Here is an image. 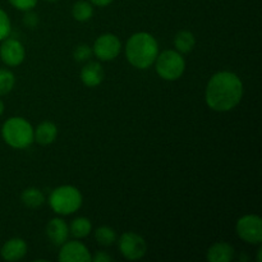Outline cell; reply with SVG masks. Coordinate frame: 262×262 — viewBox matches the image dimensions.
<instances>
[{"label": "cell", "mask_w": 262, "mask_h": 262, "mask_svg": "<svg viewBox=\"0 0 262 262\" xmlns=\"http://www.w3.org/2000/svg\"><path fill=\"white\" fill-rule=\"evenodd\" d=\"M243 84L232 72H219L210 78L206 86V102L215 112H229L241 102Z\"/></svg>", "instance_id": "cell-1"}, {"label": "cell", "mask_w": 262, "mask_h": 262, "mask_svg": "<svg viewBox=\"0 0 262 262\" xmlns=\"http://www.w3.org/2000/svg\"><path fill=\"white\" fill-rule=\"evenodd\" d=\"M128 61L138 69H147L159 55V46L155 37L147 32H137L130 36L125 45Z\"/></svg>", "instance_id": "cell-2"}, {"label": "cell", "mask_w": 262, "mask_h": 262, "mask_svg": "<svg viewBox=\"0 0 262 262\" xmlns=\"http://www.w3.org/2000/svg\"><path fill=\"white\" fill-rule=\"evenodd\" d=\"M2 136L13 148H27L35 141L32 125L20 117L9 118L3 124Z\"/></svg>", "instance_id": "cell-3"}, {"label": "cell", "mask_w": 262, "mask_h": 262, "mask_svg": "<svg viewBox=\"0 0 262 262\" xmlns=\"http://www.w3.org/2000/svg\"><path fill=\"white\" fill-rule=\"evenodd\" d=\"M50 206L56 214L69 215L76 212L82 205V194L76 187L61 186L50 194Z\"/></svg>", "instance_id": "cell-4"}, {"label": "cell", "mask_w": 262, "mask_h": 262, "mask_svg": "<svg viewBox=\"0 0 262 262\" xmlns=\"http://www.w3.org/2000/svg\"><path fill=\"white\" fill-rule=\"evenodd\" d=\"M155 67L161 78L165 81H176L184 73L186 61L178 51L165 50L156 56Z\"/></svg>", "instance_id": "cell-5"}, {"label": "cell", "mask_w": 262, "mask_h": 262, "mask_svg": "<svg viewBox=\"0 0 262 262\" xmlns=\"http://www.w3.org/2000/svg\"><path fill=\"white\" fill-rule=\"evenodd\" d=\"M237 234L241 239L251 245L262 242V222L257 215H246L237 222Z\"/></svg>", "instance_id": "cell-6"}, {"label": "cell", "mask_w": 262, "mask_h": 262, "mask_svg": "<svg viewBox=\"0 0 262 262\" xmlns=\"http://www.w3.org/2000/svg\"><path fill=\"white\" fill-rule=\"evenodd\" d=\"M119 250L127 260H140L146 255L147 243L137 233L125 232L119 238Z\"/></svg>", "instance_id": "cell-7"}, {"label": "cell", "mask_w": 262, "mask_h": 262, "mask_svg": "<svg viewBox=\"0 0 262 262\" xmlns=\"http://www.w3.org/2000/svg\"><path fill=\"white\" fill-rule=\"evenodd\" d=\"M120 48H122V43L117 36L113 33H105L95 41L92 51L100 60L109 61L119 55Z\"/></svg>", "instance_id": "cell-8"}, {"label": "cell", "mask_w": 262, "mask_h": 262, "mask_svg": "<svg viewBox=\"0 0 262 262\" xmlns=\"http://www.w3.org/2000/svg\"><path fill=\"white\" fill-rule=\"evenodd\" d=\"M26 51L22 43L15 38H4L0 46V58L7 66L17 67L25 60Z\"/></svg>", "instance_id": "cell-9"}, {"label": "cell", "mask_w": 262, "mask_h": 262, "mask_svg": "<svg viewBox=\"0 0 262 262\" xmlns=\"http://www.w3.org/2000/svg\"><path fill=\"white\" fill-rule=\"evenodd\" d=\"M59 260L61 262H90L91 255L86 246L74 241V242H66L61 245Z\"/></svg>", "instance_id": "cell-10"}, {"label": "cell", "mask_w": 262, "mask_h": 262, "mask_svg": "<svg viewBox=\"0 0 262 262\" xmlns=\"http://www.w3.org/2000/svg\"><path fill=\"white\" fill-rule=\"evenodd\" d=\"M27 245L22 238H12L3 245L0 255L5 261H18L25 257Z\"/></svg>", "instance_id": "cell-11"}, {"label": "cell", "mask_w": 262, "mask_h": 262, "mask_svg": "<svg viewBox=\"0 0 262 262\" xmlns=\"http://www.w3.org/2000/svg\"><path fill=\"white\" fill-rule=\"evenodd\" d=\"M46 234H48L49 239L54 243L55 246H61L63 243L67 242L69 234V229L67 223L63 219H51L46 225Z\"/></svg>", "instance_id": "cell-12"}, {"label": "cell", "mask_w": 262, "mask_h": 262, "mask_svg": "<svg viewBox=\"0 0 262 262\" xmlns=\"http://www.w3.org/2000/svg\"><path fill=\"white\" fill-rule=\"evenodd\" d=\"M105 72L101 64L97 61H90L89 64L82 68L81 71V79L86 86L96 87L104 81Z\"/></svg>", "instance_id": "cell-13"}, {"label": "cell", "mask_w": 262, "mask_h": 262, "mask_svg": "<svg viewBox=\"0 0 262 262\" xmlns=\"http://www.w3.org/2000/svg\"><path fill=\"white\" fill-rule=\"evenodd\" d=\"M234 257V248L227 242H217L207 251V260L210 262H229Z\"/></svg>", "instance_id": "cell-14"}, {"label": "cell", "mask_w": 262, "mask_h": 262, "mask_svg": "<svg viewBox=\"0 0 262 262\" xmlns=\"http://www.w3.org/2000/svg\"><path fill=\"white\" fill-rule=\"evenodd\" d=\"M56 136H58V128L53 122H49V120L40 123L37 129L33 130V138L42 146L53 143Z\"/></svg>", "instance_id": "cell-15"}, {"label": "cell", "mask_w": 262, "mask_h": 262, "mask_svg": "<svg viewBox=\"0 0 262 262\" xmlns=\"http://www.w3.org/2000/svg\"><path fill=\"white\" fill-rule=\"evenodd\" d=\"M174 45H176L178 53L187 54L193 50L194 45H196V38H194L193 33L189 31H179L174 37Z\"/></svg>", "instance_id": "cell-16"}, {"label": "cell", "mask_w": 262, "mask_h": 262, "mask_svg": "<svg viewBox=\"0 0 262 262\" xmlns=\"http://www.w3.org/2000/svg\"><path fill=\"white\" fill-rule=\"evenodd\" d=\"M20 199H22L23 205L30 207V209H38L45 202V196H43L42 192L37 188H33V187L25 189Z\"/></svg>", "instance_id": "cell-17"}, {"label": "cell", "mask_w": 262, "mask_h": 262, "mask_svg": "<svg viewBox=\"0 0 262 262\" xmlns=\"http://www.w3.org/2000/svg\"><path fill=\"white\" fill-rule=\"evenodd\" d=\"M72 15L78 22H87L94 15V8L89 2H77L72 8Z\"/></svg>", "instance_id": "cell-18"}, {"label": "cell", "mask_w": 262, "mask_h": 262, "mask_svg": "<svg viewBox=\"0 0 262 262\" xmlns=\"http://www.w3.org/2000/svg\"><path fill=\"white\" fill-rule=\"evenodd\" d=\"M91 223L87 217H77L69 227V232L76 238H86L91 233Z\"/></svg>", "instance_id": "cell-19"}, {"label": "cell", "mask_w": 262, "mask_h": 262, "mask_svg": "<svg viewBox=\"0 0 262 262\" xmlns=\"http://www.w3.org/2000/svg\"><path fill=\"white\" fill-rule=\"evenodd\" d=\"M95 239L101 246H112L117 241V233L110 227H100L95 230Z\"/></svg>", "instance_id": "cell-20"}, {"label": "cell", "mask_w": 262, "mask_h": 262, "mask_svg": "<svg viewBox=\"0 0 262 262\" xmlns=\"http://www.w3.org/2000/svg\"><path fill=\"white\" fill-rule=\"evenodd\" d=\"M14 74L7 69H0V96L9 94L14 87Z\"/></svg>", "instance_id": "cell-21"}, {"label": "cell", "mask_w": 262, "mask_h": 262, "mask_svg": "<svg viewBox=\"0 0 262 262\" xmlns=\"http://www.w3.org/2000/svg\"><path fill=\"white\" fill-rule=\"evenodd\" d=\"M94 54L92 49L89 45H78L73 51V56L77 61H86Z\"/></svg>", "instance_id": "cell-22"}, {"label": "cell", "mask_w": 262, "mask_h": 262, "mask_svg": "<svg viewBox=\"0 0 262 262\" xmlns=\"http://www.w3.org/2000/svg\"><path fill=\"white\" fill-rule=\"evenodd\" d=\"M10 33V20L7 13L0 9V41L7 38Z\"/></svg>", "instance_id": "cell-23"}, {"label": "cell", "mask_w": 262, "mask_h": 262, "mask_svg": "<svg viewBox=\"0 0 262 262\" xmlns=\"http://www.w3.org/2000/svg\"><path fill=\"white\" fill-rule=\"evenodd\" d=\"M15 9L23 10V12H28L32 9L36 5L37 0H8Z\"/></svg>", "instance_id": "cell-24"}, {"label": "cell", "mask_w": 262, "mask_h": 262, "mask_svg": "<svg viewBox=\"0 0 262 262\" xmlns=\"http://www.w3.org/2000/svg\"><path fill=\"white\" fill-rule=\"evenodd\" d=\"M23 22H25L28 27L33 28L38 23L37 14H35V13H27V14L25 15V18H23Z\"/></svg>", "instance_id": "cell-25"}, {"label": "cell", "mask_w": 262, "mask_h": 262, "mask_svg": "<svg viewBox=\"0 0 262 262\" xmlns=\"http://www.w3.org/2000/svg\"><path fill=\"white\" fill-rule=\"evenodd\" d=\"M91 261L94 262H110L113 261L112 256L107 255L106 252H97L94 257H91Z\"/></svg>", "instance_id": "cell-26"}, {"label": "cell", "mask_w": 262, "mask_h": 262, "mask_svg": "<svg viewBox=\"0 0 262 262\" xmlns=\"http://www.w3.org/2000/svg\"><path fill=\"white\" fill-rule=\"evenodd\" d=\"M91 3L97 7H106V5L112 4L113 0H91Z\"/></svg>", "instance_id": "cell-27"}, {"label": "cell", "mask_w": 262, "mask_h": 262, "mask_svg": "<svg viewBox=\"0 0 262 262\" xmlns=\"http://www.w3.org/2000/svg\"><path fill=\"white\" fill-rule=\"evenodd\" d=\"M3 113H4V104H3V101L0 100V115H2Z\"/></svg>", "instance_id": "cell-28"}, {"label": "cell", "mask_w": 262, "mask_h": 262, "mask_svg": "<svg viewBox=\"0 0 262 262\" xmlns=\"http://www.w3.org/2000/svg\"><path fill=\"white\" fill-rule=\"evenodd\" d=\"M48 2H55V0H48Z\"/></svg>", "instance_id": "cell-29"}]
</instances>
